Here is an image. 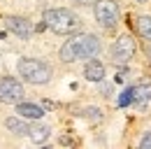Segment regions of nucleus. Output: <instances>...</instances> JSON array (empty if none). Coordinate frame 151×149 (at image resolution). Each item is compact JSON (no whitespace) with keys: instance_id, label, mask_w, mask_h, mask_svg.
Listing matches in <instances>:
<instances>
[{"instance_id":"nucleus-1","label":"nucleus","mask_w":151,"mask_h":149,"mask_svg":"<svg viewBox=\"0 0 151 149\" xmlns=\"http://www.w3.org/2000/svg\"><path fill=\"white\" fill-rule=\"evenodd\" d=\"M98 51H100V40L91 33H84V35L68 40L60 47V61L72 63V61H79V58H93Z\"/></svg>"},{"instance_id":"nucleus-2","label":"nucleus","mask_w":151,"mask_h":149,"mask_svg":"<svg viewBox=\"0 0 151 149\" xmlns=\"http://www.w3.org/2000/svg\"><path fill=\"white\" fill-rule=\"evenodd\" d=\"M44 23L56 33V35H72L77 30H81V21L75 12L56 7V9H47L44 12Z\"/></svg>"},{"instance_id":"nucleus-3","label":"nucleus","mask_w":151,"mask_h":149,"mask_svg":"<svg viewBox=\"0 0 151 149\" xmlns=\"http://www.w3.org/2000/svg\"><path fill=\"white\" fill-rule=\"evenodd\" d=\"M17 70L30 84H47L51 79V74H54L51 65L44 63V61H40V58H19Z\"/></svg>"},{"instance_id":"nucleus-4","label":"nucleus","mask_w":151,"mask_h":149,"mask_svg":"<svg viewBox=\"0 0 151 149\" xmlns=\"http://www.w3.org/2000/svg\"><path fill=\"white\" fill-rule=\"evenodd\" d=\"M135 56V40L130 35H121L116 37V42L112 44V51H109V58H112L114 65L123 68L130 63V58Z\"/></svg>"},{"instance_id":"nucleus-5","label":"nucleus","mask_w":151,"mask_h":149,"mask_svg":"<svg viewBox=\"0 0 151 149\" xmlns=\"http://www.w3.org/2000/svg\"><path fill=\"white\" fill-rule=\"evenodd\" d=\"M95 21L105 28V30H112L114 26L119 23V5L114 0H95Z\"/></svg>"},{"instance_id":"nucleus-6","label":"nucleus","mask_w":151,"mask_h":149,"mask_svg":"<svg viewBox=\"0 0 151 149\" xmlns=\"http://www.w3.org/2000/svg\"><path fill=\"white\" fill-rule=\"evenodd\" d=\"M23 86L14 77H0V103H19L23 100Z\"/></svg>"},{"instance_id":"nucleus-7","label":"nucleus","mask_w":151,"mask_h":149,"mask_svg":"<svg viewBox=\"0 0 151 149\" xmlns=\"http://www.w3.org/2000/svg\"><path fill=\"white\" fill-rule=\"evenodd\" d=\"M17 114L23 116L26 121H40L44 116V110L40 105H35V103H23V100H19L17 103Z\"/></svg>"},{"instance_id":"nucleus-8","label":"nucleus","mask_w":151,"mask_h":149,"mask_svg":"<svg viewBox=\"0 0 151 149\" xmlns=\"http://www.w3.org/2000/svg\"><path fill=\"white\" fill-rule=\"evenodd\" d=\"M7 28L19 37H30V33H33V23L23 17H9L7 19Z\"/></svg>"},{"instance_id":"nucleus-9","label":"nucleus","mask_w":151,"mask_h":149,"mask_svg":"<svg viewBox=\"0 0 151 149\" xmlns=\"http://www.w3.org/2000/svg\"><path fill=\"white\" fill-rule=\"evenodd\" d=\"M84 77L88 82H102L105 79V65L95 58H88V63L84 65Z\"/></svg>"},{"instance_id":"nucleus-10","label":"nucleus","mask_w":151,"mask_h":149,"mask_svg":"<svg viewBox=\"0 0 151 149\" xmlns=\"http://www.w3.org/2000/svg\"><path fill=\"white\" fill-rule=\"evenodd\" d=\"M5 128L9 130L12 135H17V137L28 135V124H26L23 116H7V119H5Z\"/></svg>"},{"instance_id":"nucleus-11","label":"nucleus","mask_w":151,"mask_h":149,"mask_svg":"<svg viewBox=\"0 0 151 149\" xmlns=\"http://www.w3.org/2000/svg\"><path fill=\"white\" fill-rule=\"evenodd\" d=\"M28 135H30V140L35 145H44L49 140V135H51V128L47 124H30L28 126Z\"/></svg>"},{"instance_id":"nucleus-12","label":"nucleus","mask_w":151,"mask_h":149,"mask_svg":"<svg viewBox=\"0 0 151 149\" xmlns=\"http://www.w3.org/2000/svg\"><path fill=\"white\" fill-rule=\"evenodd\" d=\"M149 100H151V82H142V84L132 86V103L144 105Z\"/></svg>"},{"instance_id":"nucleus-13","label":"nucleus","mask_w":151,"mask_h":149,"mask_svg":"<svg viewBox=\"0 0 151 149\" xmlns=\"http://www.w3.org/2000/svg\"><path fill=\"white\" fill-rule=\"evenodd\" d=\"M135 28H137L139 37L151 42V17H137L135 19Z\"/></svg>"},{"instance_id":"nucleus-14","label":"nucleus","mask_w":151,"mask_h":149,"mask_svg":"<svg viewBox=\"0 0 151 149\" xmlns=\"http://www.w3.org/2000/svg\"><path fill=\"white\" fill-rule=\"evenodd\" d=\"M88 121H93V124H98L100 119H102V112L98 110V107H84V112H81Z\"/></svg>"},{"instance_id":"nucleus-15","label":"nucleus","mask_w":151,"mask_h":149,"mask_svg":"<svg viewBox=\"0 0 151 149\" xmlns=\"http://www.w3.org/2000/svg\"><path fill=\"white\" fill-rule=\"evenodd\" d=\"M116 103H119V107H128V105H132V86H130V89H126V91L121 93Z\"/></svg>"},{"instance_id":"nucleus-16","label":"nucleus","mask_w":151,"mask_h":149,"mask_svg":"<svg viewBox=\"0 0 151 149\" xmlns=\"http://www.w3.org/2000/svg\"><path fill=\"white\" fill-rule=\"evenodd\" d=\"M139 149H151V130L142 135V140H139Z\"/></svg>"},{"instance_id":"nucleus-17","label":"nucleus","mask_w":151,"mask_h":149,"mask_svg":"<svg viewBox=\"0 0 151 149\" xmlns=\"http://www.w3.org/2000/svg\"><path fill=\"white\" fill-rule=\"evenodd\" d=\"M123 79H126V65H123V68H121V72L116 74V82H119V84H121V82H123Z\"/></svg>"},{"instance_id":"nucleus-18","label":"nucleus","mask_w":151,"mask_h":149,"mask_svg":"<svg viewBox=\"0 0 151 149\" xmlns=\"http://www.w3.org/2000/svg\"><path fill=\"white\" fill-rule=\"evenodd\" d=\"M72 2H77V5H91V0H72Z\"/></svg>"}]
</instances>
